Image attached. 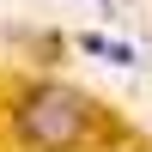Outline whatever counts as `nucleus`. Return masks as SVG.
<instances>
[{
	"instance_id": "f257e3e1",
	"label": "nucleus",
	"mask_w": 152,
	"mask_h": 152,
	"mask_svg": "<svg viewBox=\"0 0 152 152\" xmlns=\"http://www.w3.org/2000/svg\"><path fill=\"white\" fill-rule=\"evenodd\" d=\"M12 134H18L24 152H73L91 134V104L73 85H37V91H24Z\"/></svg>"
}]
</instances>
